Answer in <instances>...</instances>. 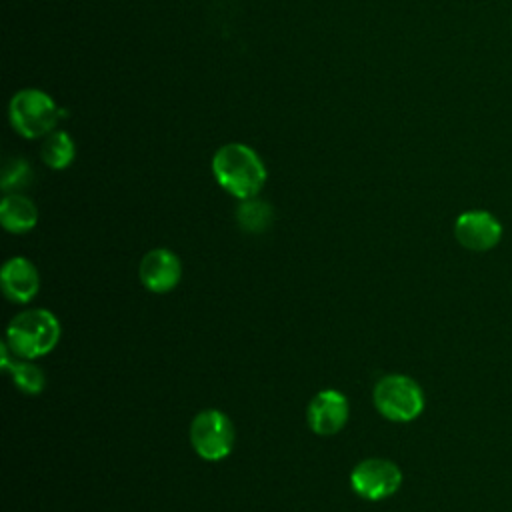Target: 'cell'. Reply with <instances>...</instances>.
<instances>
[{
	"label": "cell",
	"instance_id": "obj_13",
	"mask_svg": "<svg viewBox=\"0 0 512 512\" xmlns=\"http://www.w3.org/2000/svg\"><path fill=\"white\" fill-rule=\"evenodd\" d=\"M74 154H76L74 142L64 130H52L42 144V160L54 170H62L70 166L74 160Z\"/></svg>",
	"mask_w": 512,
	"mask_h": 512
},
{
	"label": "cell",
	"instance_id": "obj_4",
	"mask_svg": "<svg viewBox=\"0 0 512 512\" xmlns=\"http://www.w3.org/2000/svg\"><path fill=\"white\" fill-rule=\"evenodd\" d=\"M378 412L392 422H410L424 410L422 388L404 374H390L374 388Z\"/></svg>",
	"mask_w": 512,
	"mask_h": 512
},
{
	"label": "cell",
	"instance_id": "obj_11",
	"mask_svg": "<svg viewBox=\"0 0 512 512\" xmlns=\"http://www.w3.org/2000/svg\"><path fill=\"white\" fill-rule=\"evenodd\" d=\"M38 210L34 202L22 194H8L0 204V222L8 232L22 234L36 226Z\"/></svg>",
	"mask_w": 512,
	"mask_h": 512
},
{
	"label": "cell",
	"instance_id": "obj_8",
	"mask_svg": "<svg viewBox=\"0 0 512 512\" xmlns=\"http://www.w3.org/2000/svg\"><path fill=\"white\" fill-rule=\"evenodd\" d=\"M308 424L320 436L336 434L348 420V400L338 390H322L308 404Z\"/></svg>",
	"mask_w": 512,
	"mask_h": 512
},
{
	"label": "cell",
	"instance_id": "obj_7",
	"mask_svg": "<svg viewBox=\"0 0 512 512\" xmlns=\"http://www.w3.org/2000/svg\"><path fill=\"white\" fill-rule=\"evenodd\" d=\"M454 234L464 248L474 252H486L500 242L502 226L490 212L470 210L456 218Z\"/></svg>",
	"mask_w": 512,
	"mask_h": 512
},
{
	"label": "cell",
	"instance_id": "obj_6",
	"mask_svg": "<svg viewBox=\"0 0 512 512\" xmlns=\"http://www.w3.org/2000/svg\"><path fill=\"white\" fill-rule=\"evenodd\" d=\"M352 490L366 500H382L392 496L402 484L400 468L384 458L362 460L350 474Z\"/></svg>",
	"mask_w": 512,
	"mask_h": 512
},
{
	"label": "cell",
	"instance_id": "obj_3",
	"mask_svg": "<svg viewBox=\"0 0 512 512\" xmlns=\"http://www.w3.org/2000/svg\"><path fill=\"white\" fill-rule=\"evenodd\" d=\"M10 122L24 138L48 136L66 112L42 90L26 88L10 100Z\"/></svg>",
	"mask_w": 512,
	"mask_h": 512
},
{
	"label": "cell",
	"instance_id": "obj_1",
	"mask_svg": "<svg viewBox=\"0 0 512 512\" xmlns=\"http://www.w3.org/2000/svg\"><path fill=\"white\" fill-rule=\"evenodd\" d=\"M212 172L218 184L232 196L244 200L256 196L266 182V168L260 156L246 144H226L212 158Z\"/></svg>",
	"mask_w": 512,
	"mask_h": 512
},
{
	"label": "cell",
	"instance_id": "obj_9",
	"mask_svg": "<svg viewBox=\"0 0 512 512\" xmlns=\"http://www.w3.org/2000/svg\"><path fill=\"white\" fill-rule=\"evenodd\" d=\"M182 274V266L180 260L174 252L166 250V248H154L150 250L138 268V276L140 282L152 290V292H168L172 290Z\"/></svg>",
	"mask_w": 512,
	"mask_h": 512
},
{
	"label": "cell",
	"instance_id": "obj_5",
	"mask_svg": "<svg viewBox=\"0 0 512 512\" xmlns=\"http://www.w3.org/2000/svg\"><path fill=\"white\" fill-rule=\"evenodd\" d=\"M234 436L230 418L218 410H204L190 424V442L198 456L208 462L226 458L234 448Z\"/></svg>",
	"mask_w": 512,
	"mask_h": 512
},
{
	"label": "cell",
	"instance_id": "obj_12",
	"mask_svg": "<svg viewBox=\"0 0 512 512\" xmlns=\"http://www.w3.org/2000/svg\"><path fill=\"white\" fill-rule=\"evenodd\" d=\"M8 348H10L8 344H2V348H0V352H2L0 366L10 372L14 384H16L22 392H26V394H40L42 388H44V384H46L44 372H42L38 366L30 364V362L10 360Z\"/></svg>",
	"mask_w": 512,
	"mask_h": 512
},
{
	"label": "cell",
	"instance_id": "obj_15",
	"mask_svg": "<svg viewBox=\"0 0 512 512\" xmlns=\"http://www.w3.org/2000/svg\"><path fill=\"white\" fill-rule=\"evenodd\" d=\"M30 180H32V170L28 162L22 158H10L2 168L0 186L4 192H10V190L24 188Z\"/></svg>",
	"mask_w": 512,
	"mask_h": 512
},
{
	"label": "cell",
	"instance_id": "obj_14",
	"mask_svg": "<svg viewBox=\"0 0 512 512\" xmlns=\"http://www.w3.org/2000/svg\"><path fill=\"white\" fill-rule=\"evenodd\" d=\"M236 220L246 232H262L272 222V208L256 196L244 198L236 208Z\"/></svg>",
	"mask_w": 512,
	"mask_h": 512
},
{
	"label": "cell",
	"instance_id": "obj_2",
	"mask_svg": "<svg viewBox=\"0 0 512 512\" xmlns=\"http://www.w3.org/2000/svg\"><path fill=\"white\" fill-rule=\"evenodd\" d=\"M60 338V324L48 310H24L14 316L6 330V344L18 358H38L50 352Z\"/></svg>",
	"mask_w": 512,
	"mask_h": 512
},
{
	"label": "cell",
	"instance_id": "obj_10",
	"mask_svg": "<svg viewBox=\"0 0 512 512\" xmlns=\"http://www.w3.org/2000/svg\"><path fill=\"white\" fill-rule=\"evenodd\" d=\"M0 282H2V290L8 296V300L24 304L30 302L40 286V278L38 272L34 268V264L22 256L10 258L0 274Z\"/></svg>",
	"mask_w": 512,
	"mask_h": 512
}]
</instances>
